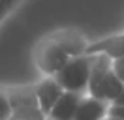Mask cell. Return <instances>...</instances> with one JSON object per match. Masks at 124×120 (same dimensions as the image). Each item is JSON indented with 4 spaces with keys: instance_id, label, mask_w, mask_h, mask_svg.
<instances>
[{
    "instance_id": "obj_1",
    "label": "cell",
    "mask_w": 124,
    "mask_h": 120,
    "mask_svg": "<svg viewBox=\"0 0 124 120\" xmlns=\"http://www.w3.org/2000/svg\"><path fill=\"white\" fill-rule=\"evenodd\" d=\"M88 39L73 28L56 30L45 36L34 49V62L45 77H54L71 58L83 56L88 49Z\"/></svg>"
},
{
    "instance_id": "obj_2",
    "label": "cell",
    "mask_w": 124,
    "mask_h": 120,
    "mask_svg": "<svg viewBox=\"0 0 124 120\" xmlns=\"http://www.w3.org/2000/svg\"><path fill=\"white\" fill-rule=\"evenodd\" d=\"M92 56V71L88 81V92L86 96H92L100 101L113 103L124 90V82L116 79V75L111 69L113 60L105 54H90Z\"/></svg>"
},
{
    "instance_id": "obj_3",
    "label": "cell",
    "mask_w": 124,
    "mask_h": 120,
    "mask_svg": "<svg viewBox=\"0 0 124 120\" xmlns=\"http://www.w3.org/2000/svg\"><path fill=\"white\" fill-rule=\"evenodd\" d=\"M90 71H92V56L90 54H83V56H77V58H71L58 73L54 75V81L62 86L64 92L86 96Z\"/></svg>"
},
{
    "instance_id": "obj_4",
    "label": "cell",
    "mask_w": 124,
    "mask_h": 120,
    "mask_svg": "<svg viewBox=\"0 0 124 120\" xmlns=\"http://www.w3.org/2000/svg\"><path fill=\"white\" fill-rule=\"evenodd\" d=\"M11 103L9 120H45L47 116L41 112L36 99L34 86H13L6 88Z\"/></svg>"
},
{
    "instance_id": "obj_5",
    "label": "cell",
    "mask_w": 124,
    "mask_h": 120,
    "mask_svg": "<svg viewBox=\"0 0 124 120\" xmlns=\"http://www.w3.org/2000/svg\"><path fill=\"white\" fill-rule=\"evenodd\" d=\"M34 92H36V99H38L39 109H41V112L45 116H49V112L54 107V103L64 94L62 86L54 81V77H43L39 82L34 84Z\"/></svg>"
},
{
    "instance_id": "obj_6",
    "label": "cell",
    "mask_w": 124,
    "mask_h": 120,
    "mask_svg": "<svg viewBox=\"0 0 124 120\" xmlns=\"http://www.w3.org/2000/svg\"><path fill=\"white\" fill-rule=\"evenodd\" d=\"M85 54H105L111 60L124 56V34H115L88 45Z\"/></svg>"
},
{
    "instance_id": "obj_7",
    "label": "cell",
    "mask_w": 124,
    "mask_h": 120,
    "mask_svg": "<svg viewBox=\"0 0 124 120\" xmlns=\"http://www.w3.org/2000/svg\"><path fill=\"white\" fill-rule=\"evenodd\" d=\"M83 96L79 94H71V92H64L60 96V99L54 103V107L49 112V120H73L75 118V112L77 107L81 103Z\"/></svg>"
},
{
    "instance_id": "obj_8",
    "label": "cell",
    "mask_w": 124,
    "mask_h": 120,
    "mask_svg": "<svg viewBox=\"0 0 124 120\" xmlns=\"http://www.w3.org/2000/svg\"><path fill=\"white\" fill-rule=\"evenodd\" d=\"M107 109H109V103L100 101L92 96H83L73 120H105L107 118Z\"/></svg>"
},
{
    "instance_id": "obj_9",
    "label": "cell",
    "mask_w": 124,
    "mask_h": 120,
    "mask_svg": "<svg viewBox=\"0 0 124 120\" xmlns=\"http://www.w3.org/2000/svg\"><path fill=\"white\" fill-rule=\"evenodd\" d=\"M23 4V0H0V24Z\"/></svg>"
},
{
    "instance_id": "obj_10",
    "label": "cell",
    "mask_w": 124,
    "mask_h": 120,
    "mask_svg": "<svg viewBox=\"0 0 124 120\" xmlns=\"http://www.w3.org/2000/svg\"><path fill=\"white\" fill-rule=\"evenodd\" d=\"M11 116V103L6 88H0V120H9Z\"/></svg>"
},
{
    "instance_id": "obj_11",
    "label": "cell",
    "mask_w": 124,
    "mask_h": 120,
    "mask_svg": "<svg viewBox=\"0 0 124 120\" xmlns=\"http://www.w3.org/2000/svg\"><path fill=\"white\" fill-rule=\"evenodd\" d=\"M111 69H113V73L116 75V79L120 82H124V56L113 60V62H111Z\"/></svg>"
},
{
    "instance_id": "obj_12",
    "label": "cell",
    "mask_w": 124,
    "mask_h": 120,
    "mask_svg": "<svg viewBox=\"0 0 124 120\" xmlns=\"http://www.w3.org/2000/svg\"><path fill=\"white\" fill-rule=\"evenodd\" d=\"M107 118H118V120H124V107L120 105H109L107 109Z\"/></svg>"
},
{
    "instance_id": "obj_13",
    "label": "cell",
    "mask_w": 124,
    "mask_h": 120,
    "mask_svg": "<svg viewBox=\"0 0 124 120\" xmlns=\"http://www.w3.org/2000/svg\"><path fill=\"white\" fill-rule=\"evenodd\" d=\"M113 105H120V107H124V90L120 92V96H118L115 101H113Z\"/></svg>"
},
{
    "instance_id": "obj_14",
    "label": "cell",
    "mask_w": 124,
    "mask_h": 120,
    "mask_svg": "<svg viewBox=\"0 0 124 120\" xmlns=\"http://www.w3.org/2000/svg\"><path fill=\"white\" fill-rule=\"evenodd\" d=\"M107 120H118V118H107Z\"/></svg>"
},
{
    "instance_id": "obj_15",
    "label": "cell",
    "mask_w": 124,
    "mask_h": 120,
    "mask_svg": "<svg viewBox=\"0 0 124 120\" xmlns=\"http://www.w3.org/2000/svg\"><path fill=\"white\" fill-rule=\"evenodd\" d=\"M45 120H49V118H45Z\"/></svg>"
},
{
    "instance_id": "obj_16",
    "label": "cell",
    "mask_w": 124,
    "mask_h": 120,
    "mask_svg": "<svg viewBox=\"0 0 124 120\" xmlns=\"http://www.w3.org/2000/svg\"><path fill=\"white\" fill-rule=\"evenodd\" d=\"M105 120H107V118H105Z\"/></svg>"
}]
</instances>
